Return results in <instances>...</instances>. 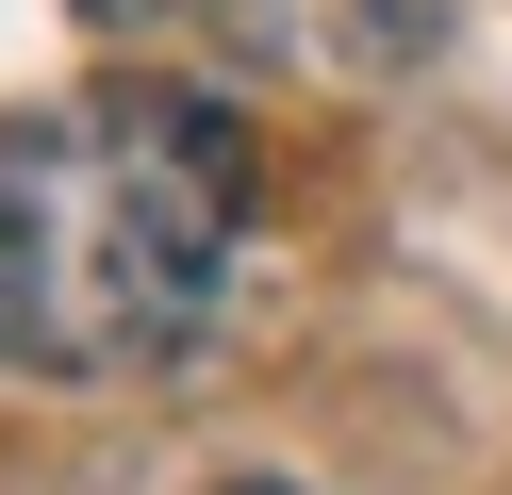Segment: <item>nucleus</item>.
<instances>
[{
	"label": "nucleus",
	"mask_w": 512,
	"mask_h": 495,
	"mask_svg": "<svg viewBox=\"0 0 512 495\" xmlns=\"http://www.w3.org/2000/svg\"><path fill=\"white\" fill-rule=\"evenodd\" d=\"M248 248V132L199 83H83L0 116V363L133 380L199 347Z\"/></svg>",
	"instance_id": "1"
},
{
	"label": "nucleus",
	"mask_w": 512,
	"mask_h": 495,
	"mask_svg": "<svg viewBox=\"0 0 512 495\" xmlns=\"http://www.w3.org/2000/svg\"><path fill=\"white\" fill-rule=\"evenodd\" d=\"M100 33H281V0H83Z\"/></svg>",
	"instance_id": "2"
},
{
	"label": "nucleus",
	"mask_w": 512,
	"mask_h": 495,
	"mask_svg": "<svg viewBox=\"0 0 512 495\" xmlns=\"http://www.w3.org/2000/svg\"><path fill=\"white\" fill-rule=\"evenodd\" d=\"M215 495H298V479H215Z\"/></svg>",
	"instance_id": "3"
}]
</instances>
